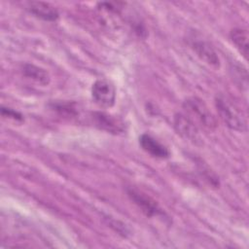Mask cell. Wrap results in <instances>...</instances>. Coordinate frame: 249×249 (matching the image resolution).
Segmentation results:
<instances>
[{"label": "cell", "mask_w": 249, "mask_h": 249, "mask_svg": "<svg viewBox=\"0 0 249 249\" xmlns=\"http://www.w3.org/2000/svg\"><path fill=\"white\" fill-rule=\"evenodd\" d=\"M215 106L220 119L228 127L240 132L247 130V121L244 115L228 97L225 95H217L215 98Z\"/></svg>", "instance_id": "6da1fadb"}, {"label": "cell", "mask_w": 249, "mask_h": 249, "mask_svg": "<svg viewBox=\"0 0 249 249\" xmlns=\"http://www.w3.org/2000/svg\"><path fill=\"white\" fill-rule=\"evenodd\" d=\"M183 108L185 114L197 125L205 129L212 130L217 126V120L207 107V105L198 97H188L184 103Z\"/></svg>", "instance_id": "7a4b0ae2"}, {"label": "cell", "mask_w": 249, "mask_h": 249, "mask_svg": "<svg viewBox=\"0 0 249 249\" xmlns=\"http://www.w3.org/2000/svg\"><path fill=\"white\" fill-rule=\"evenodd\" d=\"M91 97L101 108H111L116 101V88L109 79H98L91 87Z\"/></svg>", "instance_id": "3957f363"}, {"label": "cell", "mask_w": 249, "mask_h": 249, "mask_svg": "<svg viewBox=\"0 0 249 249\" xmlns=\"http://www.w3.org/2000/svg\"><path fill=\"white\" fill-rule=\"evenodd\" d=\"M126 194L130 200L147 216V217H160L164 216L165 213L160 207L156 200H154L151 196H147L143 192L128 188L126 190Z\"/></svg>", "instance_id": "277c9868"}, {"label": "cell", "mask_w": 249, "mask_h": 249, "mask_svg": "<svg viewBox=\"0 0 249 249\" xmlns=\"http://www.w3.org/2000/svg\"><path fill=\"white\" fill-rule=\"evenodd\" d=\"M173 125L176 132L185 140L196 145L201 143L198 126L185 113H177L174 116Z\"/></svg>", "instance_id": "5b68a950"}, {"label": "cell", "mask_w": 249, "mask_h": 249, "mask_svg": "<svg viewBox=\"0 0 249 249\" xmlns=\"http://www.w3.org/2000/svg\"><path fill=\"white\" fill-rule=\"evenodd\" d=\"M190 46L196 55L205 63L214 67L220 66V58L213 47L207 41L195 36L190 39Z\"/></svg>", "instance_id": "8992f818"}, {"label": "cell", "mask_w": 249, "mask_h": 249, "mask_svg": "<svg viewBox=\"0 0 249 249\" xmlns=\"http://www.w3.org/2000/svg\"><path fill=\"white\" fill-rule=\"evenodd\" d=\"M93 123L99 128L111 133H121L124 130V123L117 117L105 112H93L91 114Z\"/></svg>", "instance_id": "52a82bcc"}, {"label": "cell", "mask_w": 249, "mask_h": 249, "mask_svg": "<svg viewBox=\"0 0 249 249\" xmlns=\"http://www.w3.org/2000/svg\"><path fill=\"white\" fill-rule=\"evenodd\" d=\"M139 144L141 148L152 157L158 159H167L170 156L168 149L148 133H143L140 135Z\"/></svg>", "instance_id": "ba28073f"}, {"label": "cell", "mask_w": 249, "mask_h": 249, "mask_svg": "<svg viewBox=\"0 0 249 249\" xmlns=\"http://www.w3.org/2000/svg\"><path fill=\"white\" fill-rule=\"evenodd\" d=\"M26 9L34 17L47 21H54L59 17L57 10L51 4L45 2H28Z\"/></svg>", "instance_id": "9c48e42d"}, {"label": "cell", "mask_w": 249, "mask_h": 249, "mask_svg": "<svg viewBox=\"0 0 249 249\" xmlns=\"http://www.w3.org/2000/svg\"><path fill=\"white\" fill-rule=\"evenodd\" d=\"M21 72L24 77L31 79L42 86H47L50 84L51 77H50L49 73L45 69H43L39 66L30 64V63H26V64L22 65Z\"/></svg>", "instance_id": "30bf717a"}, {"label": "cell", "mask_w": 249, "mask_h": 249, "mask_svg": "<svg viewBox=\"0 0 249 249\" xmlns=\"http://www.w3.org/2000/svg\"><path fill=\"white\" fill-rule=\"evenodd\" d=\"M230 37L232 44L243 55L245 59L248 57V31L242 27H236L231 29Z\"/></svg>", "instance_id": "8fae6325"}, {"label": "cell", "mask_w": 249, "mask_h": 249, "mask_svg": "<svg viewBox=\"0 0 249 249\" xmlns=\"http://www.w3.org/2000/svg\"><path fill=\"white\" fill-rule=\"evenodd\" d=\"M1 114L3 117H6V118H10V119L17 120V121H22V115L13 109H10V108L2 107Z\"/></svg>", "instance_id": "7c38bea8"}]
</instances>
